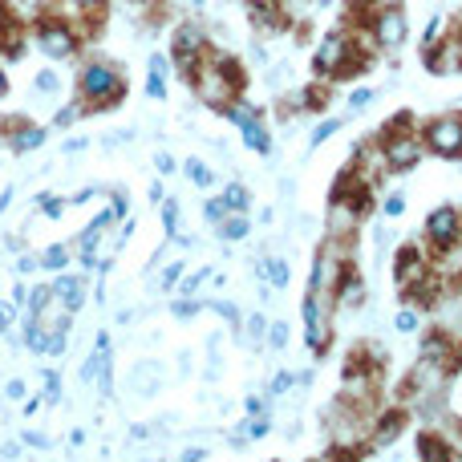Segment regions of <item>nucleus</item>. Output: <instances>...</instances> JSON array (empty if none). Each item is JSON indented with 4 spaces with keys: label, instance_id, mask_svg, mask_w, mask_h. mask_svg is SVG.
Segmentation results:
<instances>
[{
    "label": "nucleus",
    "instance_id": "393cba45",
    "mask_svg": "<svg viewBox=\"0 0 462 462\" xmlns=\"http://www.w3.org/2000/svg\"><path fill=\"white\" fill-rule=\"evenodd\" d=\"M341 126H345V118H329V122H320V126L308 134V150H316L320 142H325V138H332V134L341 130Z\"/></svg>",
    "mask_w": 462,
    "mask_h": 462
},
{
    "label": "nucleus",
    "instance_id": "4c0bfd02",
    "mask_svg": "<svg viewBox=\"0 0 462 462\" xmlns=\"http://www.w3.org/2000/svg\"><path fill=\"white\" fill-rule=\"evenodd\" d=\"M170 313L179 316V320H191V316L199 313V300H191V296H179V300H175V308H170Z\"/></svg>",
    "mask_w": 462,
    "mask_h": 462
},
{
    "label": "nucleus",
    "instance_id": "c756f323",
    "mask_svg": "<svg viewBox=\"0 0 462 462\" xmlns=\"http://www.w3.org/2000/svg\"><path fill=\"white\" fill-rule=\"evenodd\" d=\"M57 89H61V77H57L53 69H41V73H37V94H45V98H53Z\"/></svg>",
    "mask_w": 462,
    "mask_h": 462
},
{
    "label": "nucleus",
    "instance_id": "ddd939ff",
    "mask_svg": "<svg viewBox=\"0 0 462 462\" xmlns=\"http://www.w3.org/2000/svg\"><path fill=\"white\" fill-rule=\"evenodd\" d=\"M53 300H61L65 313H82V304H85L82 276H57V280H53Z\"/></svg>",
    "mask_w": 462,
    "mask_h": 462
},
{
    "label": "nucleus",
    "instance_id": "9b49d317",
    "mask_svg": "<svg viewBox=\"0 0 462 462\" xmlns=\"http://www.w3.org/2000/svg\"><path fill=\"white\" fill-rule=\"evenodd\" d=\"M332 304L337 308H361L365 304V280L357 268H341V280L332 288Z\"/></svg>",
    "mask_w": 462,
    "mask_h": 462
},
{
    "label": "nucleus",
    "instance_id": "09e8293b",
    "mask_svg": "<svg viewBox=\"0 0 462 462\" xmlns=\"http://www.w3.org/2000/svg\"><path fill=\"white\" fill-rule=\"evenodd\" d=\"M20 442H29L33 450H49V438H45V434H37V430H29V434H25Z\"/></svg>",
    "mask_w": 462,
    "mask_h": 462
},
{
    "label": "nucleus",
    "instance_id": "a19ab883",
    "mask_svg": "<svg viewBox=\"0 0 462 462\" xmlns=\"http://www.w3.org/2000/svg\"><path fill=\"white\" fill-rule=\"evenodd\" d=\"M373 98H377V89H373V85H365V89H357V94L349 98V110H361V106H369Z\"/></svg>",
    "mask_w": 462,
    "mask_h": 462
},
{
    "label": "nucleus",
    "instance_id": "0eeeda50",
    "mask_svg": "<svg viewBox=\"0 0 462 462\" xmlns=\"http://www.w3.org/2000/svg\"><path fill=\"white\" fill-rule=\"evenodd\" d=\"M341 256H337V244H325V248L316 251V264H313V280H308V292H320V296H329L337 280H341ZM332 300V296H329Z\"/></svg>",
    "mask_w": 462,
    "mask_h": 462
},
{
    "label": "nucleus",
    "instance_id": "412c9836",
    "mask_svg": "<svg viewBox=\"0 0 462 462\" xmlns=\"http://www.w3.org/2000/svg\"><path fill=\"white\" fill-rule=\"evenodd\" d=\"M239 332L248 337V345H251V349H260V341L268 337V320H264V313H251V316H248V325H239Z\"/></svg>",
    "mask_w": 462,
    "mask_h": 462
},
{
    "label": "nucleus",
    "instance_id": "052dcab7",
    "mask_svg": "<svg viewBox=\"0 0 462 462\" xmlns=\"http://www.w3.org/2000/svg\"><path fill=\"white\" fill-rule=\"evenodd\" d=\"M191 4H195V8H203V4H207V0H191Z\"/></svg>",
    "mask_w": 462,
    "mask_h": 462
},
{
    "label": "nucleus",
    "instance_id": "f8f14e48",
    "mask_svg": "<svg viewBox=\"0 0 462 462\" xmlns=\"http://www.w3.org/2000/svg\"><path fill=\"white\" fill-rule=\"evenodd\" d=\"M394 276H397V284H401V292H410L413 284L422 280V276H430L426 272V260H422V251L418 248H406L397 251V268H394Z\"/></svg>",
    "mask_w": 462,
    "mask_h": 462
},
{
    "label": "nucleus",
    "instance_id": "6e6d98bb",
    "mask_svg": "<svg viewBox=\"0 0 462 462\" xmlns=\"http://www.w3.org/2000/svg\"><path fill=\"white\" fill-rule=\"evenodd\" d=\"M182 458H187V462H199V458H207V450H199V446H191V450H182Z\"/></svg>",
    "mask_w": 462,
    "mask_h": 462
},
{
    "label": "nucleus",
    "instance_id": "39448f33",
    "mask_svg": "<svg viewBox=\"0 0 462 462\" xmlns=\"http://www.w3.org/2000/svg\"><path fill=\"white\" fill-rule=\"evenodd\" d=\"M422 146L438 158H462V114L434 118L422 134Z\"/></svg>",
    "mask_w": 462,
    "mask_h": 462
},
{
    "label": "nucleus",
    "instance_id": "bf43d9fd",
    "mask_svg": "<svg viewBox=\"0 0 462 462\" xmlns=\"http://www.w3.org/2000/svg\"><path fill=\"white\" fill-rule=\"evenodd\" d=\"M8 94V77H4V69H0V98Z\"/></svg>",
    "mask_w": 462,
    "mask_h": 462
},
{
    "label": "nucleus",
    "instance_id": "9d476101",
    "mask_svg": "<svg viewBox=\"0 0 462 462\" xmlns=\"http://www.w3.org/2000/svg\"><path fill=\"white\" fill-rule=\"evenodd\" d=\"M4 142L13 154H29V150L45 146V130L41 126H29L25 118H8V126H4Z\"/></svg>",
    "mask_w": 462,
    "mask_h": 462
},
{
    "label": "nucleus",
    "instance_id": "ea45409f",
    "mask_svg": "<svg viewBox=\"0 0 462 462\" xmlns=\"http://www.w3.org/2000/svg\"><path fill=\"white\" fill-rule=\"evenodd\" d=\"M25 394H29V389H25V381H20V377L4 381V397H8V401H25Z\"/></svg>",
    "mask_w": 462,
    "mask_h": 462
},
{
    "label": "nucleus",
    "instance_id": "8fccbe9b",
    "mask_svg": "<svg viewBox=\"0 0 462 462\" xmlns=\"http://www.w3.org/2000/svg\"><path fill=\"white\" fill-rule=\"evenodd\" d=\"M154 166H158V170H175V158H170V154H166V150H158V154H154Z\"/></svg>",
    "mask_w": 462,
    "mask_h": 462
},
{
    "label": "nucleus",
    "instance_id": "3c124183",
    "mask_svg": "<svg viewBox=\"0 0 462 462\" xmlns=\"http://www.w3.org/2000/svg\"><path fill=\"white\" fill-rule=\"evenodd\" d=\"M85 146H89L85 138H69V142H65V154H69V158H73V154H82Z\"/></svg>",
    "mask_w": 462,
    "mask_h": 462
},
{
    "label": "nucleus",
    "instance_id": "a18cd8bd",
    "mask_svg": "<svg viewBox=\"0 0 462 462\" xmlns=\"http://www.w3.org/2000/svg\"><path fill=\"white\" fill-rule=\"evenodd\" d=\"M244 413H248V418H264L268 401H264V397H248V401H244Z\"/></svg>",
    "mask_w": 462,
    "mask_h": 462
},
{
    "label": "nucleus",
    "instance_id": "49530a36",
    "mask_svg": "<svg viewBox=\"0 0 462 462\" xmlns=\"http://www.w3.org/2000/svg\"><path fill=\"white\" fill-rule=\"evenodd\" d=\"M41 268V256H17V272L25 276V272H37Z\"/></svg>",
    "mask_w": 462,
    "mask_h": 462
},
{
    "label": "nucleus",
    "instance_id": "b1692460",
    "mask_svg": "<svg viewBox=\"0 0 462 462\" xmlns=\"http://www.w3.org/2000/svg\"><path fill=\"white\" fill-rule=\"evenodd\" d=\"M207 280H211V268H199V272H191V276H182L179 280V296H195Z\"/></svg>",
    "mask_w": 462,
    "mask_h": 462
},
{
    "label": "nucleus",
    "instance_id": "c9c22d12",
    "mask_svg": "<svg viewBox=\"0 0 462 462\" xmlns=\"http://www.w3.org/2000/svg\"><path fill=\"white\" fill-rule=\"evenodd\" d=\"M77 118H82V101H73V106H65L61 114L53 118V126H57V130H69V126H73Z\"/></svg>",
    "mask_w": 462,
    "mask_h": 462
},
{
    "label": "nucleus",
    "instance_id": "c03bdc74",
    "mask_svg": "<svg viewBox=\"0 0 462 462\" xmlns=\"http://www.w3.org/2000/svg\"><path fill=\"white\" fill-rule=\"evenodd\" d=\"M401 211H406V195H389L385 199V219H401Z\"/></svg>",
    "mask_w": 462,
    "mask_h": 462
},
{
    "label": "nucleus",
    "instance_id": "13d9d810",
    "mask_svg": "<svg viewBox=\"0 0 462 462\" xmlns=\"http://www.w3.org/2000/svg\"><path fill=\"white\" fill-rule=\"evenodd\" d=\"M69 442H73V446H82V442H85V430H82V426H77V430H69Z\"/></svg>",
    "mask_w": 462,
    "mask_h": 462
},
{
    "label": "nucleus",
    "instance_id": "423d86ee",
    "mask_svg": "<svg viewBox=\"0 0 462 462\" xmlns=\"http://www.w3.org/2000/svg\"><path fill=\"white\" fill-rule=\"evenodd\" d=\"M377 150H381L385 170H410V166H418V158H422V142H418L410 130H381Z\"/></svg>",
    "mask_w": 462,
    "mask_h": 462
},
{
    "label": "nucleus",
    "instance_id": "2eb2a0df",
    "mask_svg": "<svg viewBox=\"0 0 462 462\" xmlns=\"http://www.w3.org/2000/svg\"><path fill=\"white\" fill-rule=\"evenodd\" d=\"M304 345L313 349L316 357H320V353H329V345H332L329 316H320V320H308V325H304Z\"/></svg>",
    "mask_w": 462,
    "mask_h": 462
},
{
    "label": "nucleus",
    "instance_id": "e433bc0d",
    "mask_svg": "<svg viewBox=\"0 0 462 462\" xmlns=\"http://www.w3.org/2000/svg\"><path fill=\"white\" fill-rule=\"evenodd\" d=\"M146 94H150V98H158V101H163V98H166V73H163V69H150V82H146Z\"/></svg>",
    "mask_w": 462,
    "mask_h": 462
},
{
    "label": "nucleus",
    "instance_id": "4be33fe9",
    "mask_svg": "<svg viewBox=\"0 0 462 462\" xmlns=\"http://www.w3.org/2000/svg\"><path fill=\"white\" fill-rule=\"evenodd\" d=\"M65 264H69V248L65 244H53V248L41 251V268H45V272H61Z\"/></svg>",
    "mask_w": 462,
    "mask_h": 462
},
{
    "label": "nucleus",
    "instance_id": "6ab92c4d",
    "mask_svg": "<svg viewBox=\"0 0 462 462\" xmlns=\"http://www.w3.org/2000/svg\"><path fill=\"white\" fill-rule=\"evenodd\" d=\"M49 304H53V284H41V288H33V296H29V320H41Z\"/></svg>",
    "mask_w": 462,
    "mask_h": 462
},
{
    "label": "nucleus",
    "instance_id": "603ef678",
    "mask_svg": "<svg viewBox=\"0 0 462 462\" xmlns=\"http://www.w3.org/2000/svg\"><path fill=\"white\" fill-rule=\"evenodd\" d=\"M166 248H170V244H163V248H158V251H154V256L146 260V272H154V268H158V264L166 260Z\"/></svg>",
    "mask_w": 462,
    "mask_h": 462
},
{
    "label": "nucleus",
    "instance_id": "4d7b16f0",
    "mask_svg": "<svg viewBox=\"0 0 462 462\" xmlns=\"http://www.w3.org/2000/svg\"><path fill=\"white\" fill-rule=\"evenodd\" d=\"M13 195H17V187H4V191H0V211H4L8 203H13Z\"/></svg>",
    "mask_w": 462,
    "mask_h": 462
},
{
    "label": "nucleus",
    "instance_id": "1a4fd4ad",
    "mask_svg": "<svg viewBox=\"0 0 462 462\" xmlns=\"http://www.w3.org/2000/svg\"><path fill=\"white\" fill-rule=\"evenodd\" d=\"M353 49V41H349V33H329L325 41H320V49H316V57H313V69L320 73V77H332V69L345 61V53Z\"/></svg>",
    "mask_w": 462,
    "mask_h": 462
},
{
    "label": "nucleus",
    "instance_id": "79ce46f5",
    "mask_svg": "<svg viewBox=\"0 0 462 462\" xmlns=\"http://www.w3.org/2000/svg\"><path fill=\"white\" fill-rule=\"evenodd\" d=\"M442 17H434L430 20V29H426V37H422V49H434V41H438V37H442Z\"/></svg>",
    "mask_w": 462,
    "mask_h": 462
},
{
    "label": "nucleus",
    "instance_id": "58836bf2",
    "mask_svg": "<svg viewBox=\"0 0 462 462\" xmlns=\"http://www.w3.org/2000/svg\"><path fill=\"white\" fill-rule=\"evenodd\" d=\"M394 329L397 332H413L418 329V313H413V308H401V313L394 316Z\"/></svg>",
    "mask_w": 462,
    "mask_h": 462
},
{
    "label": "nucleus",
    "instance_id": "5fc2aeb1",
    "mask_svg": "<svg viewBox=\"0 0 462 462\" xmlns=\"http://www.w3.org/2000/svg\"><path fill=\"white\" fill-rule=\"evenodd\" d=\"M25 300H29V292H25V284H13V304H17V308H20V304H25Z\"/></svg>",
    "mask_w": 462,
    "mask_h": 462
},
{
    "label": "nucleus",
    "instance_id": "aec40b11",
    "mask_svg": "<svg viewBox=\"0 0 462 462\" xmlns=\"http://www.w3.org/2000/svg\"><path fill=\"white\" fill-rule=\"evenodd\" d=\"M223 203H227V211H248L251 191L244 187V182H227V191H223Z\"/></svg>",
    "mask_w": 462,
    "mask_h": 462
},
{
    "label": "nucleus",
    "instance_id": "7c9ffc66",
    "mask_svg": "<svg viewBox=\"0 0 462 462\" xmlns=\"http://www.w3.org/2000/svg\"><path fill=\"white\" fill-rule=\"evenodd\" d=\"M203 219H207V223H223V219H227V203H223V199H207V203H203Z\"/></svg>",
    "mask_w": 462,
    "mask_h": 462
},
{
    "label": "nucleus",
    "instance_id": "72a5a7b5",
    "mask_svg": "<svg viewBox=\"0 0 462 462\" xmlns=\"http://www.w3.org/2000/svg\"><path fill=\"white\" fill-rule=\"evenodd\" d=\"M268 345L288 349V325H284V320H272V325H268Z\"/></svg>",
    "mask_w": 462,
    "mask_h": 462
},
{
    "label": "nucleus",
    "instance_id": "cd10ccee",
    "mask_svg": "<svg viewBox=\"0 0 462 462\" xmlns=\"http://www.w3.org/2000/svg\"><path fill=\"white\" fill-rule=\"evenodd\" d=\"M292 385H296V373H292V369H280L276 377L268 381V394H272V397H280V394H288Z\"/></svg>",
    "mask_w": 462,
    "mask_h": 462
},
{
    "label": "nucleus",
    "instance_id": "6e6552de",
    "mask_svg": "<svg viewBox=\"0 0 462 462\" xmlns=\"http://www.w3.org/2000/svg\"><path fill=\"white\" fill-rule=\"evenodd\" d=\"M458 227H462V219H458L454 207H434V211L426 215V239L438 251H446L454 239H458Z\"/></svg>",
    "mask_w": 462,
    "mask_h": 462
},
{
    "label": "nucleus",
    "instance_id": "f257e3e1",
    "mask_svg": "<svg viewBox=\"0 0 462 462\" xmlns=\"http://www.w3.org/2000/svg\"><path fill=\"white\" fill-rule=\"evenodd\" d=\"M77 94H82V114H106L122 101V69L110 61H89L77 73Z\"/></svg>",
    "mask_w": 462,
    "mask_h": 462
},
{
    "label": "nucleus",
    "instance_id": "de8ad7c7",
    "mask_svg": "<svg viewBox=\"0 0 462 462\" xmlns=\"http://www.w3.org/2000/svg\"><path fill=\"white\" fill-rule=\"evenodd\" d=\"M41 406H45V397H25L20 413H25V418H37V413H41Z\"/></svg>",
    "mask_w": 462,
    "mask_h": 462
},
{
    "label": "nucleus",
    "instance_id": "a878e982",
    "mask_svg": "<svg viewBox=\"0 0 462 462\" xmlns=\"http://www.w3.org/2000/svg\"><path fill=\"white\" fill-rule=\"evenodd\" d=\"M182 170H187V179L195 182V187H211V182H215V170H207L199 158H187V166H182Z\"/></svg>",
    "mask_w": 462,
    "mask_h": 462
},
{
    "label": "nucleus",
    "instance_id": "c85d7f7f",
    "mask_svg": "<svg viewBox=\"0 0 462 462\" xmlns=\"http://www.w3.org/2000/svg\"><path fill=\"white\" fill-rule=\"evenodd\" d=\"M182 276H187V268H182V260H179V264H166V272H163V280H158V288H163V292H175Z\"/></svg>",
    "mask_w": 462,
    "mask_h": 462
},
{
    "label": "nucleus",
    "instance_id": "f3484780",
    "mask_svg": "<svg viewBox=\"0 0 462 462\" xmlns=\"http://www.w3.org/2000/svg\"><path fill=\"white\" fill-rule=\"evenodd\" d=\"M215 231H219V239H223V244H231V239H244V235L251 231V223L244 219V211H227V219H223V223H215Z\"/></svg>",
    "mask_w": 462,
    "mask_h": 462
},
{
    "label": "nucleus",
    "instance_id": "dca6fc26",
    "mask_svg": "<svg viewBox=\"0 0 462 462\" xmlns=\"http://www.w3.org/2000/svg\"><path fill=\"white\" fill-rule=\"evenodd\" d=\"M239 134H244V142H248L256 154H272V138H268V130H264V118H251V122H244V126H239Z\"/></svg>",
    "mask_w": 462,
    "mask_h": 462
},
{
    "label": "nucleus",
    "instance_id": "a211bd4d",
    "mask_svg": "<svg viewBox=\"0 0 462 462\" xmlns=\"http://www.w3.org/2000/svg\"><path fill=\"white\" fill-rule=\"evenodd\" d=\"M260 280H264L268 288H284V284H288V260L268 256L264 264H260Z\"/></svg>",
    "mask_w": 462,
    "mask_h": 462
},
{
    "label": "nucleus",
    "instance_id": "4468645a",
    "mask_svg": "<svg viewBox=\"0 0 462 462\" xmlns=\"http://www.w3.org/2000/svg\"><path fill=\"white\" fill-rule=\"evenodd\" d=\"M401 430H406V410H385L377 418V422H373V442L377 446H389V442H397V434H401Z\"/></svg>",
    "mask_w": 462,
    "mask_h": 462
},
{
    "label": "nucleus",
    "instance_id": "bb28decb",
    "mask_svg": "<svg viewBox=\"0 0 462 462\" xmlns=\"http://www.w3.org/2000/svg\"><path fill=\"white\" fill-rule=\"evenodd\" d=\"M211 313H219V316L231 325V329H239V325H244V313H239L231 300H211Z\"/></svg>",
    "mask_w": 462,
    "mask_h": 462
},
{
    "label": "nucleus",
    "instance_id": "473e14b6",
    "mask_svg": "<svg viewBox=\"0 0 462 462\" xmlns=\"http://www.w3.org/2000/svg\"><path fill=\"white\" fill-rule=\"evenodd\" d=\"M37 207L49 215V219H61V211H65V199H57V195H37Z\"/></svg>",
    "mask_w": 462,
    "mask_h": 462
},
{
    "label": "nucleus",
    "instance_id": "f03ea898",
    "mask_svg": "<svg viewBox=\"0 0 462 462\" xmlns=\"http://www.w3.org/2000/svg\"><path fill=\"white\" fill-rule=\"evenodd\" d=\"M77 45H82V37H77V29H73L69 20H61L57 13L41 17V25H37V49L45 53V57L65 61V57L77 53Z\"/></svg>",
    "mask_w": 462,
    "mask_h": 462
},
{
    "label": "nucleus",
    "instance_id": "2f4dec72",
    "mask_svg": "<svg viewBox=\"0 0 462 462\" xmlns=\"http://www.w3.org/2000/svg\"><path fill=\"white\" fill-rule=\"evenodd\" d=\"M163 227L166 235H179V203L175 199H163Z\"/></svg>",
    "mask_w": 462,
    "mask_h": 462
},
{
    "label": "nucleus",
    "instance_id": "20e7f679",
    "mask_svg": "<svg viewBox=\"0 0 462 462\" xmlns=\"http://www.w3.org/2000/svg\"><path fill=\"white\" fill-rule=\"evenodd\" d=\"M203 61H207V33H203V25H195V20H182L179 29H175V65H179L182 77L195 82Z\"/></svg>",
    "mask_w": 462,
    "mask_h": 462
},
{
    "label": "nucleus",
    "instance_id": "f704fd0d",
    "mask_svg": "<svg viewBox=\"0 0 462 462\" xmlns=\"http://www.w3.org/2000/svg\"><path fill=\"white\" fill-rule=\"evenodd\" d=\"M268 430H272V422H268V413H264V418H251V422H244V426H239V434H244V438H264Z\"/></svg>",
    "mask_w": 462,
    "mask_h": 462
},
{
    "label": "nucleus",
    "instance_id": "7ed1b4c3",
    "mask_svg": "<svg viewBox=\"0 0 462 462\" xmlns=\"http://www.w3.org/2000/svg\"><path fill=\"white\" fill-rule=\"evenodd\" d=\"M406 37H410V20H406V8H401V4H385V8L373 13V20H369V41H373L381 53L401 49Z\"/></svg>",
    "mask_w": 462,
    "mask_h": 462
},
{
    "label": "nucleus",
    "instance_id": "37998d69",
    "mask_svg": "<svg viewBox=\"0 0 462 462\" xmlns=\"http://www.w3.org/2000/svg\"><path fill=\"white\" fill-rule=\"evenodd\" d=\"M17 304H13V300H8V304H4V300H0V332H8V325H13V320H17Z\"/></svg>",
    "mask_w": 462,
    "mask_h": 462
},
{
    "label": "nucleus",
    "instance_id": "864d4df0",
    "mask_svg": "<svg viewBox=\"0 0 462 462\" xmlns=\"http://www.w3.org/2000/svg\"><path fill=\"white\" fill-rule=\"evenodd\" d=\"M65 4H73V8H82V13H89V8H101L106 0H65Z\"/></svg>",
    "mask_w": 462,
    "mask_h": 462
},
{
    "label": "nucleus",
    "instance_id": "5701e85b",
    "mask_svg": "<svg viewBox=\"0 0 462 462\" xmlns=\"http://www.w3.org/2000/svg\"><path fill=\"white\" fill-rule=\"evenodd\" d=\"M41 397H45V401H61V373H57V369H45V373H41Z\"/></svg>",
    "mask_w": 462,
    "mask_h": 462
}]
</instances>
